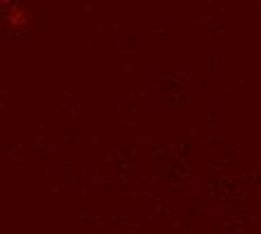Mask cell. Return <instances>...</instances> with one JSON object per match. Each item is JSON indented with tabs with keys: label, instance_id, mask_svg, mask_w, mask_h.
Listing matches in <instances>:
<instances>
[{
	"label": "cell",
	"instance_id": "cell-1",
	"mask_svg": "<svg viewBox=\"0 0 261 234\" xmlns=\"http://www.w3.org/2000/svg\"><path fill=\"white\" fill-rule=\"evenodd\" d=\"M7 20H9V25L12 27H25L27 25V12L23 7H14L12 12H9V16H7Z\"/></svg>",
	"mask_w": 261,
	"mask_h": 234
}]
</instances>
